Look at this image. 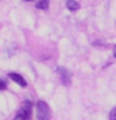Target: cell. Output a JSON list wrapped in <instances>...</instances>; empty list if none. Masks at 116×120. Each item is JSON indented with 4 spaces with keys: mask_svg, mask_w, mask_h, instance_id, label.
I'll use <instances>...</instances> for the list:
<instances>
[{
    "mask_svg": "<svg viewBox=\"0 0 116 120\" xmlns=\"http://www.w3.org/2000/svg\"><path fill=\"white\" fill-rule=\"evenodd\" d=\"M32 114V103L29 100H25L21 105L19 111L16 113V116L13 120H29Z\"/></svg>",
    "mask_w": 116,
    "mask_h": 120,
    "instance_id": "obj_1",
    "label": "cell"
},
{
    "mask_svg": "<svg viewBox=\"0 0 116 120\" xmlns=\"http://www.w3.org/2000/svg\"><path fill=\"white\" fill-rule=\"evenodd\" d=\"M8 88V83H6L4 79H0V91H3V89Z\"/></svg>",
    "mask_w": 116,
    "mask_h": 120,
    "instance_id": "obj_7",
    "label": "cell"
},
{
    "mask_svg": "<svg viewBox=\"0 0 116 120\" xmlns=\"http://www.w3.org/2000/svg\"><path fill=\"white\" fill-rule=\"evenodd\" d=\"M113 56L116 57V45H115V49H113Z\"/></svg>",
    "mask_w": 116,
    "mask_h": 120,
    "instance_id": "obj_9",
    "label": "cell"
},
{
    "mask_svg": "<svg viewBox=\"0 0 116 120\" xmlns=\"http://www.w3.org/2000/svg\"><path fill=\"white\" fill-rule=\"evenodd\" d=\"M48 3H50V0H38L37 2V9L47 10L48 9Z\"/></svg>",
    "mask_w": 116,
    "mask_h": 120,
    "instance_id": "obj_6",
    "label": "cell"
},
{
    "mask_svg": "<svg viewBox=\"0 0 116 120\" xmlns=\"http://www.w3.org/2000/svg\"><path fill=\"white\" fill-rule=\"evenodd\" d=\"M52 117V111L50 107L47 105L44 101H38L37 103V119L38 120H50Z\"/></svg>",
    "mask_w": 116,
    "mask_h": 120,
    "instance_id": "obj_2",
    "label": "cell"
},
{
    "mask_svg": "<svg viewBox=\"0 0 116 120\" xmlns=\"http://www.w3.org/2000/svg\"><path fill=\"white\" fill-rule=\"evenodd\" d=\"M57 73L60 76V81H62L63 85H71V73L68 69L65 68H57Z\"/></svg>",
    "mask_w": 116,
    "mask_h": 120,
    "instance_id": "obj_3",
    "label": "cell"
},
{
    "mask_svg": "<svg viewBox=\"0 0 116 120\" xmlns=\"http://www.w3.org/2000/svg\"><path fill=\"white\" fill-rule=\"evenodd\" d=\"M66 8H68L71 12H75V10L79 9V3L76 0H68V2H66Z\"/></svg>",
    "mask_w": 116,
    "mask_h": 120,
    "instance_id": "obj_5",
    "label": "cell"
},
{
    "mask_svg": "<svg viewBox=\"0 0 116 120\" xmlns=\"http://www.w3.org/2000/svg\"><path fill=\"white\" fill-rule=\"evenodd\" d=\"M9 78H10V79L13 81V82H16V83H18L19 86H22V88H25V86H27V81L24 79V78H22L19 73H15V72H10V73H9Z\"/></svg>",
    "mask_w": 116,
    "mask_h": 120,
    "instance_id": "obj_4",
    "label": "cell"
},
{
    "mask_svg": "<svg viewBox=\"0 0 116 120\" xmlns=\"http://www.w3.org/2000/svg\"><path fill=\"white\" fill-rule=\"evenodd\" d=\"M109 117H110V120H116V107L110 111V116H109Z\"/></svg>",
    "mask_w": 116,
    "mask_h": 120,
    "instance_id": "obj_8",
    "label": "cell"
},
{
    "mask_svg": "<svg viewBox=\"0 0 116 120\" xmlns=\"http://www.w3.org/2000/svg\"><path fill=\"white\" fill-rule=\"evenodd\" d=\"M24 2H32V0H24Z\"/></svg>",
    "mask_w": 116,
    "mask_h": 120,
    "instance_id": "obj_10",
    "label": "cell"
}]
</instances>
